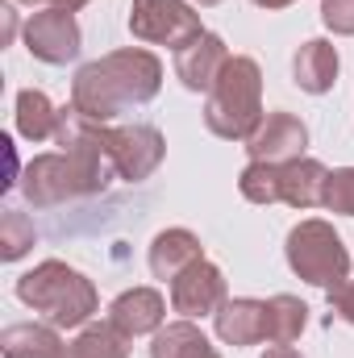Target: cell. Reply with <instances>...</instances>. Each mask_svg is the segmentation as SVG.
I'll list each match as a JSON object with an SVG mask.
<instances>
[{
    "label": "cell",
    "mask_w": 354,
    "mask_h": 358,
    "mask_svg": "<svg viewBox=\"0 0 354 358\" xmlns=\"http://www.w3.org/2000/svg\"><path fill=\"white\" fill-rule=\"evenodd\" d=\"M159 88H163V63L142 46H125V50H108L104 59H92L76 71L71 104L88 121L108 125L113 117L155 100Z\"/></svg>",
    "instance_id": "1"
},
{
    "label": "cell",
    "mask_w": 354,
    "mask_h": 358,
    "mask_svg": "<svg viewBox=\"0 0 354 358\" xmlns=\"http://www.w3.org/2000/svg\"><path fill=\"white\" fill-rule=\"evenodd\" d=\"M17 300L34 313H42L50 325L59 329H84L92 321V313L100 308V296L92 287L88 275H80L76 267L46 259L34 271H25L17 279Z\"/></svg>",
    "instance_id": "2"
},
{
    "label": "cell",
    "mask_w": 354,
    "mask_h": 358,
    "mask_svg": "<svg viewBox=\"0 0 354 358\" xmlns=\"http://www.w3.org/2000/svg\"><path fill=\"white\" fill-rule=\"evenodd\" d=\"M204 125L225 142H246L263 125V71L255 59L234 55L225 63L221 80L204 100Z\"/></svg>",
    "instance_id": "3"
},
{
    "label": "cell",
    "mask_w": 354,
    "mask_h": 358,
    "mask_svg": "<svg viewBox=\"0 0 354 358\" xmlns=\"http://www.w3.org/2000/svg\"><path fill=\"white\" fill-rule=\"evenodd\" d=\"M283 255H288V267L296 271L304 283H313V287L330 292V287H338V283L351 279V250L342 246L338 229L330 221H321V217L300 221L288 234Z\"/></svg>",
    "instance_id": "4"
},
{
    "label": "cell",
    "mask_w": 354,
    "mask_h": 358,
    "mask_svg": "<svg viewBox=\"0 0 354 358\" xmlns=\"http://www.w3.org/2000/svg\"><path fill=\"white\" fill-rule=\"evenodd\" d=\"M21 192L34 208H55L63 200H76V196H96L100 183L71 159V155H38L29 159L25 176H21Z\"/></svg>",
    "instance_id": "5"
},
{
    "label": "cell",
    "mask_w": 354,
    "mask_h": 358,
    "mask_svg": "<svg viewBox=\"0 0 354 358\" xmlns=\"http://www.w3.org/2000/svg\"><path fill=\"white\" fill-rule=\"evenodd\" d=\"M129 34L150 46H187L204 34L200 13L187 0H129Z\"/></svg>",
    "instance_id": "6"
},
{
    "label": "cell",
    "mask_w": 354,
    "mask_h": 358,
    "mask_svg": "<svg viewBox=\"0 0 354 358\" xmlns=\"http://www.w3.org/2000/svg\"><path fill=\"white\" fill-rule=\"evenodd\" d=\"M25 50L38 59V63H50V67H63L80 55L84 46V34H80V21L76 13L67 8H42L25 21Z\"/></svg>",
    "instance_id": "7"
},
{
    "label": "cell",
    "mask_w": 354,
    "mask_h": 358,
    "mask_svg": "<svg viewBox=\"0 0 354 358\" xmlns=\"http://www.w3.org/2000/svg\"><path fill=\"white\" fill-rule=\"evenodd\" d=\"M108 155H113L117 179L138 183V179L159 171V163L167 155V142L155 125H125V129H108Z\"/></svg>",
    "instance_id": "8"
},
{
    "label": "cell",
    "mask_w": 354,
    "mask_h": 358,
    "mask_svg": "<svg viewBox=\"0 0 354 358\" xmlns=\"http://www.w3.org/2000/svg\"><path fill=\"white\" fill-rule=\"evenodd\" d=\"M304 146H309V129L292 113H267L263 125L246 138L250 163H271V167H283V163L304 159Z\"/></svg>",
    "instance_id": "9"
},
{
    "label": "cell",
    "mask_w": 354,
    "mask_h": 358,
    "mask_svg": "<svg viewBox=\"0 0 354 358\" xmlns=\"http://www.w3.org/2000/svg\"><path fill=\"white\" fill-rule=\"evenodd\" d=\"M225 275L221 267H213L208 259H200L196 267H187L179 279H171V308L183 321L196 317H217V308L225 304Z\"/></svg>",
    "instance_id": "10"
},
{
    "label": "cell",
    "mask_w": 354,
    "mask_h": 358,
    "mask_svg": "<svg viewBox=\"0 0 354 358\" xmlns=\"http://www.w3.org/2000/svg\"><path fill=\"white\" fill-rule=\"evenodd\" d=\"M229 59L234 55L225 50V42L204 29L200 38H192L187 46L176 50V76L187 92H213V84L221 80V71H225Z\"/></svg>",
    "instance_id": "11"
},
{
    "label": "cell",
    "mask_w": 354,
    "mask_h": 358,
    "mask_svg": "<svg viewBox=\"0 0 354 358\" xmlns=\"http://www.w3.org/2000/svg\"><path fill=\"white\" fill-rule=\"evenodd\" d=\"M163 317H167V300L155 292V287H129L121 292L113 304H108V321L129 334V338H142V334H159L163 329Z\"/></svg>",
    "instance_id": "12"
},
{
    "label": "cell",
    "mask_w": 354,
    "mask_h": 358,
    "mask_svg": "<svg viewBox=\"0 0 354 358\" xmlns=\"http://www.w3.org/2000/svg\"><path fill=\"white\" fill-rule=\"evenodd\" d=\"M213 325L225 346H259V342H267V300H250V296L225 300L217 308Z\"/></svg>",
    "instance_id": "13"
},
{
    "label": "cell",
    "mask_w": 354,
    "mask_h": 358,
    "mask_svg": "<svg viewBox=\"0 0 354 358\" xmlns=\"http://www.w3.org/2000/svg\"><path fill=\"white\" fill-rule=\"evenodd\" d=\"M338 67H342L338 46L325 42V38H313V42H304V46L296 50V59H292V80H296V88L309 92V96H325V92L338 84Z\"/></svg>",
    "instance_id": "14"
},
{
    "label": "cell",
    "mask_w": 354,
    "mask_h": 358,
    "mask_svg": "<svg viewBox=\"0 0 354 358\" xmlns=\"http://www.w3.org/2000/svg\"><path fill=\"white\" fill-rule=\"evenodd\" d=\"M200 259H204V246H200V238L192 229H163L150 242V255H146L155 279H179L183 271L196 267Z\"/></svg>",
    "instance_id": "15"
},
{
    "label": "cell",
    "mask_w": 354,
    "mask_h": 358,
    "mask_svg": "<svg viewBox=\"0 0 354 358\" xmlns=\"http://www.w3.org/2000/svg\"><path fill=\"white\" fill-rule=\"evenodd\" d=\"M325 187H330V167L317 159H296L279 167V200L292 208L325 204Z\"/></svg>",
    "instance_id": "16"
},
{
    "label": "cell",
    "mask_w": 354,
    "mask_h": 358,
    "mask_svg": "<svg viewBox=\"0 0 354 358\" xmlns=\"http://www.w3.org/2000/svg\"><path fill=\"white\" fill-rule=\"evenodd\" d=\"M0 350L4 358H67V346L59 338V325H38V321H25V325H8L0 334Z\"/></svg>",
    "instance_id": "17"
},
{
    "label": "cell",
    "mask_w": 354,
    "mask_h": 358,
    "mask_svg": "<svg viewBox=\"0 0 354 358\" xmlns=\"http://www.w3.org/2000/svg\"><path fill=\"white\" fill-rule=\"evenodd\" d=\"M59 117L63 108L50 104V96L38 88H25L17 92V134L29 138V142H46L59 134Z\"/></svg>",
    "instance_id": "18"
},
{
    "label": "cell",
    "mask_w": 354,
    "mask_h": 358,
    "mask_svg": "<svg viewBox=\"0 0 354 358\" xmlns=\"http://www.w3.org/2000/svg\"><path fill=\"white\" fill-rule=\"evenodd\" d=\"M150 358H221L213 350V342L204 338V329H196L192 321H171L155 334Z\"/></svg>",
    "instance_id": "19"
},
{
    "label": "cell",
    "mask_w": 354,
    "mask_h": 358,
    "mask_svg": "<svg viewBox=\"0 0 354 358\" xmlns=\"http://www.w3.org/2000/svg\"><path fill=\"white\" fill-rule=\"evenodd\" d=\"M309 325V304L300 296H271L267 300V342L271 346H292Z\"/></svg>",
    "instance_id": "20"
},
{
    "label": "cell",
    "mask_w": 354,
    "mask_h": 358,
    "mask_svg": "<svg viewBox=\"0 0 354 358\" xmlns=\"http://www.w3.org/2000/svg\"><path fill=\"white\" fill-rule=\"evenodd\" d=\"M129 334H121L113 321L84 325L76 342H67V358H129Z\"/></svg>",
    "instance_id": "21"
},
{
    "label": "cell",
    "mask_w": 354,
    "mask_h": 358,
    "mask_svg": "<svg viewBox=\"0 0 354 358\" xmlns=\"http://www.w3.org/2000/svg\"><path fill=\"white\" fill-rule=\"evenodd\" d=\"M29 246H34V221L17 208H4V217H0V259L17 263L21 255H29Z\"/></svg>",
    "instance_id": "22"
},
{
    "label": "cell",
    "mask_w": 354,
    "mask_h": 358,
    "mask_svg": "<svg viewBox=\"0 0 354 358\" xmlns=\"http://www.w3.org/2000/svg\"><path fill=\"white\" fill-rule=\"evenodd\" d=\"M238 192H242L250 204H279V167H271V163H250V167L238 176Z\"/></svg>",
    "instance_id": "23"
},
{
    "label": "cell",
    "mask_w": 354,
    "mask_h": 358,
    "mask_svg": "<svg viewBox=\"0 0 354 358\" xmlns=\"http://www.w3.org/2000/svg\"><path fill=\"white\" fill-rule=\"evenodd\" d=\"M325 208L354 217V167H338L330 171V187H325Z\"/></svg>",
    "instance_id": "24"
},
{
    "label": "cell",
    "mask_w": 354,
    "mask_h": 358,
    "mask_svg": "<svg viewBox=\"0 0 354 358\" xmlns=\"http://www.w3.org/2000/svg\"><path fill=\"white\" fill-rule=\"evenodd\" d=\"M321 21L338 38H351L354 34V0H321Z\"/></svg>",
    "instance_id": "25"
},
{
    "label": "cell",
    "mask_w": 354,
    "mask_h": 358,
    "mask_svg": "<svg viewBox=\"0 0 354 358\" xmlns=\"http://www.w3.org/2000/svg\"><path fill=\"white\" fill-rule=\"evenodd\" d=\"M330 313H334L338 321L354 325V279L338 283V287H330Z\"/></svg>",
    "instance_id": "26"
},
{
    "label": "cell",
    "mask_w": 354,
    "mask_h": 358,
    "mask_svg": "<svg viewBox=\"0 0 354 358\" xmlns=\"http://www.w3.org/2000/svg\"><path fill=\"white\" fill-rule=\"evenodd\" d=\"M4 13V42H13V34H17V17H13V8H0Z\"/></svg>",
    "instance_id": "27"
},
{
    "label": "cell",
    "mask_w": 354,
    "mask_h": 358,
    "mask_svg": "<svg viewBox=\"0 0 354 358\" xmlns=\"http://www.w3.org/2000/svg\"><path fill=\"white\" fill-rule=\"evenodd\" d=\"M84 4H92V0H50V8H67V13H80Z\"/></svg>",
    "instance_id": "28"
},
{
    "label": "cell",
    "mask_w": 354,
    "mask_h": 358,
    "mask_svg": "<svg viewBox=\"0 0 354 358\" xmlns=\"http://www.w3.org/2000/svg\"><path fill=\"white\" fill-rule=\"evenodd\" d=\"M263 358H300V355H296L292 346H271V350H267Z\"/></svg>",
    "instance_id": "29"
},
{
    "label": "cell",
    "mask_w": 354,
    "mask_h": 358,
    "mask_svg": "<svg viewBox=\"0 0 354 358\" xmlns=\"http://www.w3.org/2000/svg\"><path fill=\"white\" fill-rule=\"evenodd\" d=\"M250 4H259V8H288V4H296V0H250Z\"/></svg>",
    "instance_id": "30"
},
{
    "label": "cell",
    "mask_w": 354,
    "mask_h": 358,
    "mask_svg": "<svg viewBox=\"0 0 354 358\" xmlns=\"http://www.w3.org/2000/svg\"><path fill=\"white\" fill-rule=\"evenodd\" d=\"M17 4H50V0H17Z\"/></svg>",
    "instance_id": "31"
},
{
    "label": "cell",
    "mask_w": 354,
    "mask_h": 358,
    "mask_svg": "<svg viewBox=\"0 0 354 358\" xmlns=\"http://www.w3.org/2000/svg\"><path fill=\"white\" fill-rule=\"evenodd\" d=\"M196 4H204V8H213V4H221V0H196Z\"/></svg>",
    "instance_id": "32"
}]
</instances>
